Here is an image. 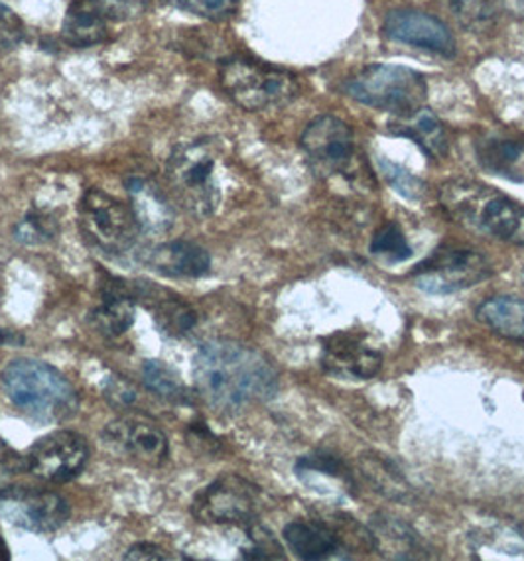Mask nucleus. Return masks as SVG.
I'll list each match as a JSON object with an SVG mask.
<instances>
[{"instance_id": "f257e3e1", "label": "nucleus", "mask_w": 524, "mask_h": 561, "mask_svg": "<svg viewBox=\"0 0 524 561\" xmlns=\"http://www.w3.org/2000/svg\"><path fill=\"white\" fill-rule=\"evenodd\" d=\"M194 385L205 404L233 414L274 397L278 375L254 348L235 341H212L195 355Z\"/></svg>"}, {"instance_id": "f03ea898", "label": "nucleus", "mask_w": 524, "mask_h": 561, "mask_svg": "<svg viewBox=\"0 0 524 561\" xmlns=\"http://www.w3.org/2000/svg\"><path fill=\"white\" fill-rule=\"evenodd\" d=\"M0 378L10 402L36 422H66L78 412V390L44 360L16 358Z\"/></svg>"}, {"instance_id": "7ed1b4c3", "label": "nucleus", "mask_w": 524, "mask_h": 561, "mask_svg": "<svg viewBox=\"0 0 524 561\" xmlns=\"http://www.w3.org/2000/svg\"><path fill=\"white\" fill-rule=\"evenodd\" d=\"M217 154L205 140L175 146L166 175L175 199L194 217H212L221 204Z\"/></svg>"}, {"instance_id": "20e7f679", "label": "nucleus", "mask_w": 524, "mask_h": 561, "mask_svg": "<svg viewBox=\"0 0 524 561\" xmlns=\"http://www.w3.org/2000/svg\"><path fill=\"white\" fill-rule=\"evenodd\" d=\"M221 88L244 111H271L298 98L300 83L286 69L272 68L253 59H225L219 71Z\"/></svg>"}, {"instance_id": "39448f33", "label": "nucleus", "mask_w": 524, "mask_h": 561, "mask_svg": "<svg viewBox=\"0 0 524 561\" xmlns=\"http://www.w3.org/2000/svg\"><path fill=\"white\" fill-rule=\"evenodd\" d=\"M343 91L365 107L405 116L422 107L428 85L424 76L414 69L375 64L348 79Z\"/></svg>"}, {"instance_id": "423d86ee", "label": "nucleus", "mask_w": 524, "mask_h": 561, "mask_svg": "<svg viewBox=\"0 0 524 561\" xmlns=\"http://www.w3.org/2000/svg\"><path fill=\"white\" fill-rule=\"evenodd\" d=\"M442 194L444 207L462 221H474L491 237L524 247L523 205L479 185H447Z\"/></svg>"}, {"instance_id": "0eeeda50", "label": "nucleus", "mask_w": 524, "mask_h": 561, "mask_svg": "<svg viewBox=\"0 0 524 561\" xmlns=\"http://www.w3.org/2000/svg\"><path fill=\"white\" fill-rule=\"evenodd\" d=\"M79 225L88 241L109 254L130 251L140 231L130 205L93 187L81 197Z\"/></svg>"}, {"instance_id": "6e6552de", "label": "nucleus", "mask_w": 524, "mask_h": 561, "mask_svg": "<svg viewBox=\"0 0 524 561\" xmlns=\"http://www.w3.org/2000/svg\"><path fill=\"white\" fill-rule=\"evenodd\" d=\"M493 274L491 264L481 252L446 247L420 262L412 272L418 290L432 296H447L467 290Z\"/></svg>"}, {"instance_id": "1a4fd4ad", "label": "nucleus", "mask_w": 524, "mask_h": 561, "mask_svg": "<svg viewBox=\"0 0 524 561\" xmlns=\"http://www.w3.org/2000/svg\"><path fill=\"white\" fill-rule=\"evenodd\" d=\"M261 508V489L233 473L215 479L192 503V514L205 524L251 523Z\"/></svg>"}, {"instance_id": "9d476101", "label": "nucleus", "mask_w": 524, "mask_h": 561, "mask_svg": "<svg viewBox=\"0 0 524 561\" xmlns=\"http://www.w3.org/2000/svg\"><path fill=\"white\" fill-rule=\"evenodd\" d=\"M0 516L22 530L52 534L68 523L69 504L59 494L16 484L0 491Z\"/></svg>"}, {"instance_id": "9b49d317", "label": "nucleus", "mask_w": 524, "mask_h": 561, "mask_svg": "<svg viewBox=\"0 0 524 561\" xmlns=\"http://www.w3.org/2000/svg\"><path fill=\"white\" fill-rule=\"evenodd\" d=\"M30 473L48 483H68L79 477L89 459L86 437L69 430H58L39 437L29 451Z\"/></svg>"}, {"instance_id": "f8f14e48", "label": "nucleus", "mask_w": 524, "mask_h": 561, "mask_svg": "<svg viewBox=\"0 0 524 561\" xmlns=\"http://www.w3.org/2000/svg\"><path fill=\"white\" fill-rule=\"evenodd\" d=\"M300 145L311 170L320 175L348 172L355 154L350 126L333 115L314 118L304 130Z\"/></svg>"}, {"instance_id": "ddd939ff", "label": "nucleus", "mask_w": 524, "mask_h": 561, "mask_svg": "<svg viewBox=\"0 0 524 561\" xmlns=\"http://www.w3.org/2000/svg\"><path fill=\"white\" fill-rule=\"evenodd\" d=\"M103 442L118 455L146 467H160L170 455L164 432L145 416H125L111 422L103 430Z\"/></svg>"}, {"instance_id": "4468645a", "label": "nucleus", "mask_w": 524, "mask_h": 561, "mask_svg": "<svg viewBox=\"0 0 524 561\" xmlns=\"http://www.w3.org/2000/svg\"><path fill=\"white\" fill-rule=\"evenodd\" d=\"M383 32L389 39L418 49H426L442 58L456 56V39L446 24L420 10H392L385 19Z\"/></svg>"}, {"instance_id": "2eb2a0df", "label": "nucleus", "mask_w": 524, "mask_h": 561, "mask_svg": "<svg viewBox=\"0 0 524 561\" xmlns=\"http://www.w3.org/2000/svg\"><path fill=\"white\" fill-rule=\"evenodd\" d=\"M321 367L331 377L369 380L383 367V355L367 345L363 335L343 331L328 339L321 355Z\"/></svg>"}, {"instance_id": "dca6fc26", "label": "nucleus", "mask_w": 524, "mask_h": 561, "mask_svg": "<svg viewBox=\"0 0 524 561\" xmlns=\"http://www.w3.org/2000/svg\"><path fill=\"white\" fill-rule=\"evenodd\" d=\"M130 288L133 300H140L146 310L152 311L156 325L170 337H184L197 325V311L187 301L150 282H136Z\"/></svg>"}, {"instance_id": "f3484780", "label": "nucleus", "mask_w": 524, "mask_h": 561, "mask_svg": "<svg viewBox=\"0 0 524 561\" xmlns=\"http://www.w3.org/2000/svg\"><path fill=\"white\" fill-rule=\"evenodd\" d=\"M146 266L168 278H202L212 268V259L200 244L170 241L146 254Z\"/></svg>"}, {"instance_id": "a211bd4d", "label": "nucleus", "mask_w": 524, "mask_h": 561, "mask_svg": "<svg viewBox=\"0 0 524 561\" xmlns=\"http://www.w3.org/2000/svg\"><path fill=\"white\" fill-rule=\"evenodd\" d=\"M284 540L300 560L348 558L340 534L320 520H294L284 528Z\"/></svg>"}, {"instance_id": "6ab92c4d", "label": "nucleus", "mask_w": 524, "mask_h": 561, "mask_svg": "<svg viewBox=\"0 0 524 561\" xmlns=\"http://www.w3.org/2000/svg\"><path fill=\"white\" fill-rule=\"evenodd\" d=\"M135 311L127 282L111 280L103 288L98 308L91 311V323L101 335L117 339L135 323Z\"/></svg>"}, {"instance_id": "aec40b11", "label": "nucleus", "mask_w": 524, "mask_h": 561, "mask_svg": "<svg viewBox=\"0 0 524 561\" xmlns=\"http://www.w3.org/2000/svg\"><path fill=\"white\" fill-rule=\"evenodd\" d=\"M389 130L392 135L417 142L418 148L432 160L447 154L446 130L430 108L420 107L410 115L398 116V121L390 123Z\"/></svg>"}, {"instance_id": "412c9836", "label": "nucleus", "mask_w": 524, "mask_h": 561, "mask_svg": "<svg viewBox=\"0 0 524 561\" xmlns=\"http://www.w3.org/2000/svg\"><path fill=\"white\" fill-rule=\"evenodd\" d=\"M477 162L491 174L505 180H524V140L509 136H486L476 142Z\"/></svg>"}, {"instance_id": "4be33fe9", "label": "nucleus", "mask_w": 524, "mask_h": 561, "mask_svg": "<svg viewBox=\"0 0 524 561\" xmlns=\"http://www.w3.org/2000/svg\"><path fill=\"white\" fill-rule=\"evenodd\" d=\"M127 190L140 229L146 232H166L174 225V209L155 184L145 178H130Z\"/></svg>"}, {"instance_id": "5701e85b", "label": "nucleus", "mask_w": 524, "mask_h": 561, "mask_svg": "<svg viewBox=\"0 0 524 561\" xmlns=\"http://www.w3.org/2000/svg\"><path fill=\"white\" fill-rule=\"evenodd\" d=\"M107 20L91 0H73L64 20L61 34L69 46L91 48L107 39Z\"/></svg>"}, {"instance_id": "b1692460", "label": "nucleus", "mask_w": 524, "mask_h": 561, "mask_svg": "<svg viewBox=\"0 0 524 561\" xmlns=\"http://www.w3.org/2000/svg\"><path fill=\"white\" fill-rule=\"evenodd\" d=\"M371 528H373L371 533L373 548L380 550V553L398 560L426 558L424 543L418 538V534L407 524L398 523L397 518L380 514Z\"/></svg>"}, {"instance_id": "393cba45", "label": "nucleus", "mask_w": 524, "mask_h": 561, "mask_svg": "<svg viewBox=\"0 0 524 561\" xmlns=\"http://www.w3.org/2000/svg\"><path fill=\"white\" fill-rule=\"evenodd\" d=\"M477 320L501 337L523 341L524 301L511 296H495L477 308Z\"/></svg>"}, {"instance_id": "a878e982", "label": "nucleus", "mask_w": 524, "mask_h": 561, "mask_svg": "<svg viewBox=\"0 0 524 561\" xmlns=\"http://www.w3.org/2000/svg\"><path fill=\"white\" fill-rule=\"evenodd\" d=\"M143 382L150 392H155L156 397L162 398L166 402L185 404L190 400L182 378L162 360H146L143 367Z\"/></svg>"}, {"instance_id": "bb28decb", "label": "nucleus", "mask_w": 524, "mask_h": 561, "mask_svg": "<svg viewBox=\"0 0 524 561\" xmlns=\"http://www.w3.org/2000/svg\"><path fill=\"white\" fill-rule=\"evenodd\" d=\"M457 22L474 32L491 28L495 24L501 0H447Z\"/></svg>"}, {"instance_id": "cd10ccee", "label": "nucleus", "mask_w": 524, "mask_h": 561, "mask_svg": "<svg viewBox=\"0 0 524 561\" xmlns=\"http://www.w3.org/2000/svg\"><path fill=\"white\" fill-rule=\"evenodd\" d=\"M371 254L389 262V264H398V262L408 261L412 256V249H410L402 229L397 224L389 221L375 232V237L371 241Z\"/></svg>"}, {"instance_id": "c85d7f7f", "label": "nucleus", "mask_w": 524, "mask_h": 561, "mask_svg": "<svg viewBox=\"0 0 524 561\" xmlns=\"http://www.w3.org/2000/svg\"><path fill=\"white\" fill-rule=\"evenodd\" d=\"M58 231V221L52 215L39 211V209H32L14 227V239L22 244L34 247V244L52 241Z\"/></svg>"}, {"instance_id": "c756f323", "label": "nucleus", "mask_w": 524, "mask_h": 561, "mask_svg": "<svg viewBox=\"0 0 524 561\" xmlns=\"http://www.w3.org/2000/svg\"><path fill=\"white\" fill-rule=\"evenodd\" d=\"M296 473L328 474V477H333V479H338V481L348 484V486H355L353 474H351L348 463L338 455H331L328 451H316V454L301 457L300 461L296 463Z\"/></svg>"}, {"instance_id": "7c9ffc66", "label": "nucleus", "mask_w": 524, "mask_h": 561, "mask_svg": "<svg viewBox=\"0 0 524 561\" xmlns=\"http://www.w3.org/2000/svg\"><path fill=\"white\" fill-rule=\"evenodd\" d=\"M377 164H379L380 174L387 180V184L397 192V194L407 197L410 202H418L422 199V195L426 192V184L417 178L414 174H410L407 168L390 162L387 158H377Z\"/></svg>"}, {"instance_id": "2f4dec72", "label": "nucleus", "mask_w": 524, "mask_h": 561, "mask_svg": "<svg viewBox=\"0 0 524 561\" xmlns=\"http://www.w3.org/2000/svg\"><path fill=\"white\" fill-rule=\"evenodd\" d=\"M247 540L249 543L241 548L243 560H284V550H282L281 543L266 528L253 526L249 530Z\"/></svg>"}, {"instance_id": "473e14b6", "label": "nucleus", "mask_w": 524, "mask_h": 561, "mask_svg": "<svg viewBox=\"0 0 524 561\" xmlns=\"http://www.w3.org/2000/svg\"><path fill=\"white\" fill-rule=\"evenodd\" d=\"M175 9L190 12L207 20H224L233 16L239 9V0H168Z\"/></svg>"}, {"instance_id": "72a5a7b5", "label": "nucleus", "mask_w": 524, "mask_h": 561, "mask_svg": "<svg viewBox=\"0 0 524 561\" xmlns=\"http://www.w3.org/2000/svg\"><path fill=\"white\" fill-rule=\"evenodd\" d=\"M24 473H30L29 459L0 439V491L16 486Z\"/></svg>"}, {"instance_id": "f704fd0d", "label": "nucleus", "mask_w": 524, "mask_h": 561, "mask_svg": "<svg viewBox=\"0 0 524 561\" xmlns=\"http://www.w3.org/2000/svg\"><path fill=\"white\" fill-rule=\"evenodd\" d=\"M24 39V24L4 4H0V54L19 48Z\"/></svg>"}, {"instance_id": "c9c22d12", "label": "nucleus", "mask_w": 524, "mask_h": 561, "mask_svg": "<svg viewBox=\"0 0 524 561\" xmlns=\"http://www.w3.org/2000/svg\"><path fill=\"white\" fill-rule=\"evenodd\" d=\"M107 19H138L146 9V0H91Z\"/></svg>"}, {"instance_id": "e433bc0d", "label": "nucleus", "mask_w": 524, "mask_h": 561, "mask_svg": "<svg viewBox=\"0 0 524 561\" xmlns=\"http://www.w3.org/2000/svg\"><path fill=\"white\" fill-rule=\"evenodd\" d=\"M105 398L115 408H128L135 404L136 390L123 378L111 377L105 385Z\"/></svg>"}, {"instance_id": "4c0bfd02", "label": "nucleus", "mask_w": 524, "mask_h": 561, "mask_svg": "<svg viewBox=\"0 0 524 561\" xmlns=\"http://www.w3.org/2000/svg\"><path fill=\"white\" fill-rule=\"evenodd\" d=\"M125 560L128 561H164L170 560V556L160 548V546H155V543H135L127 553H125Z\"/></svg>"}, {"instance_id": "58836bf2", "label": "nucleus", "mask_w": 524, "mask_h": 561, "mask_svg": "<svg viewBox=\"0 0 524 561\" xmlns=\"http://www.w3.org/2000/svg\"><path fill=\"white\" fill-rule=\"evenodd\" d=\"M24 337L16 331L0 330V347L2 345H22Z\"/></svg>"}, {"instance_id": "ea45409f", "label": "nucleus", "mask_w": 524, "mask_h": 561, "mask_svg": "<svg viewBox=\"0 0 524 561\" xmlns=\"http://www.w3.org/2000/svg\"><path fill=\"white\" fill-rule=\"evenodd\" d=\"M501 7L515 12L516 16H524V0H501Z\"/></svg>"}, {"instance_id": "a19ab883", "label": "nucleus", "mask_w": 524, "mask_h": 561, "mask_svg": "<svg viewBox=\"0 0 524 561\" xmlns=\"http://www.w3.org/2000/svg\"><path fill=\"white\" fill-rule=\"evenodd\" d=\"M10 560V552H9V546H7V542L2 540V536H0V561H9Z\"/></svg>"}]
</instances>
